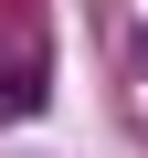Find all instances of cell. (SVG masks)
I'll return each instance as SVG.
<instances>
[{
  "label": "cell",
  "instance_id": "1",
  "mask_svg": "<svg viewBox=\"0 0 148 158\" xmlns=\"http://www.w3.org/2000/svg\"><path fill=\"white\" fill-rule=\"evenodd\" d=\"M53 106V42L32 0H0V116H42Z\"/></svg>",
  "mask_w": 148,
  "mask_h": 158
}]
</instances>
